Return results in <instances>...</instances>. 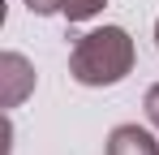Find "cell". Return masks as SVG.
<instances>
[{"label":"cell","instance_id":"1","mask_svg":"<svg viewBox=\"0 0 159 155\" xmlns=\"http://www.w3.org/2000/svg\"><path fill=\"white\" fill-rule=\"evenodd\" d=\"M133 39L125 26H99L90 35H82L69 52V73L82 86H116L133 73Z\"/></svg>","mask_w":159,"mask_h":155},{"label":"cell","instance_id":"2","mask_svg":"<svg viewBox=\"0 0 159 155\" xmlns=\"http://www.w3.org/2000/svg\"><path fill=\"white\" fill-rule=\"evenodd\" d=\"M30 91H34V65L22 52H4L0 56V103L4 108H17Z\"/></svg>","mask_w":159,"mask_h":155},{"label":"cell","instance_id":"3","mask_svg":"<svg viewBox=\"0 0 159 155\" xmlns=\"http://www.w3.org/2000/svg\"><path fill=\"white\" fill-rule=\"evenodd\" d=\"M107 155H159V142L142 125H116L107 134Z\"/></svg>","mask_w":159,"mask_h":155},{"label":"cell","instance_id":"4","mask_svg":"<svg viewBox=\"0 0 159 155\" xmlns=\"http://www.w3.org/2000/svg\"><path fill=\"white\" fill-rule=\"evenodd\" d=\"M103 4H107V0H65L60 13H65L69 22H90L95 13H103Z\"/></svg>","mask_w":159,"mask_h":155},{"label":"cell","instance_id":"5","mask_svg":"<svg viewBox=\"0 0 159 155\" xmlns=\"http://www.w3.org/2000/svg\"><path fill=\"white\" fill-rule=\"evenodd\" d=\"M142 108H146V121H151V125L159 129V82L151 86V91H146V99H142Z\"/></svg>","mask_w":159,"mask_h":155},{"label":"cell","instance_id":"6","mask_svg":"<svg viewBox=\"0 0 159 155\" xmlns=\"http://www.w3.org/2000/svg\"><path fill=\"white\" fill-rule=\"evenodd\" d=\"M30 13H39V17H48V13H60L65 9V0H26Z\"/></svg>","mask_w":159,"mask_h":155},{"label":"cell","instance_id":"7","mask_svg":"<svg viewBox=\"0 0 159 155\" xmlns=\"http://www.w3.org/2000/svg\"><path fill=\"white\" fill-rule=\"evenodd\" d=\"M155 48H159V22H155Z\"/></svg>","mask_w":159,"mask_h":155}]
</instances>
